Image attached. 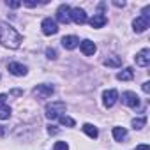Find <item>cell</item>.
I'll list each match as a JSON object with an SVG mask.
<instances>
[{"label": "cell", "mask_w": 150, "mask_h": 150, "mask_svg": "<svg viewBox=\"0 0 150 150\" xmlns=\"http://www.w3.org/2000/svg\"><path fill=\"white\" fill-rule=\"evenodd\" d=\"M53 150H69V145L65 141H57L55 146H53Z\"/></svg>", "instance_id": "7402d4cb"}, {"label": "cell", "mask_w": 150, "mask_h": 150, "mask_svg": "<svg viewBox=\"0 0 150 150\" xmlns=\"http://www.w3.org/2000/svg\"><path fill=\"white\" fill-rule=\"evenodd\" d=\"M25 6H28V7H35L37 6V2H34V0H27V2H23Z\"/></svg>", "instance_id": "83f0119b"}, {"label": "cell", "mask_w": 150, "mask_h": 150, "mask_svg": "<svg viewBox=\"0 0 150 150\" xmlns=\"http://www.w3.org/2000/svg\"><path fill=\"white\" fill-rule=\"evenodd\" d=\"M108 23V18L104 16V14H94V18L90 20V25H92V28H101V27H104Z\"/></svg>", "instance_id": "5bb4252c"}, {"label": "cell", "mask_w": 150, "mask_h": 150, "mask_svg": "<svg viewBox=\"0 0 150 150\" xmlns=\"http://www.w3.org/2000/svg\"><path fill=\"white\" fill-rule=\"evenodd\" d=\"M0 136H4V129H2V125H0Z\"/></svg>", "instance_id": "4dcf8cb0"}, {"label": "cell", "mask_w": 150, "mask_h": 150, "mask_svg": "<svg viewBox=\"0 0 150 150\" xmlns=\"http://www.w3.org/2000/svg\"><path fill=\"white\" fill-rule=\"evenodd\" d=\"M141 88H143V92H145V94H148V92H150V83H148V81H145Z\"/></svg>", "instance_id": "d4e9b609"}, {"label": "cell", "mask_w": 150, "mask_h": 150, "mask_svg": "<svg viewBox=\"0 0 150 150\" xmlns=\"http://www.w3.org/2000/svg\"><path fill=\"white\" fill-rule=\"evenodd\" d=\"M78 44H80V39L76 35H65V37H62V46L65 50H74Z\"/></svg>", "instance_id": "4fadbf2b"}, {"label": "cell", "mask_w": 150, "mask_h": 150, "mask_svg": "<svg viewBox=\"0 0 150 150\" xmlns=\"http://www.w3.org/2000/svg\"><path fill=\"white\" fill-rule=\"evenodd\" d=\"M65 103L64 101H55V103H51V104H46V117L50 118V120H55V118H58V117H62V113L65 111Z\"/></svg>", "instance_id": "7a4b0ae2"}, {"label": "cell", "mask_w": 150, "mask_h": 150, "mask_svg": "<svg viewBox=\"0 0 150 150\" xmlns=\"http://www.w3.org/2000/svg\"><path fill=\"white\" fill-rule=\"evenodd\" d=\"M148 25H150V16H138L134 21H132V28H134V32L136 34H141V32H145L146 28H148Z\"/></svg>", "instance_id": "5b68a950"}, {"label": "cell", "mask_w": 150, "mask_h": 150, "mask_svg": "<svg viewBox=\"0 0 150 150\" xmlns=\"http://www.w3.org/2000/svg\"><path fill=\"white\" fill-rule=\"evenodd\" d=\"M113 138L117 141H124L127 138V129L125 127H113Z\"/></svg>", "instance_id": "e0dca14e"}, {"label": "cell", "mask_w": 150, "mask_h": 150, "mask_svg": "<svg viewBox=\"0 0 150 150\" xmlns=\"http://www.w3.org/2000/svg\"><path fill=\"white\" fill-rule=\"evenodd\" d=\"M11 117V108L7 104H0V120H7Z\"/></svg>", "instance_id": "d6986e66"}, {"label": "cell", "mask_w": 150, "mask_h": 150, "mask_svg": "<svg viewBox=\"0 0 150 150\" xmlns=\"http://www.w3.org/2000/svg\"><path fill=\"white\" fill-rule=\"evenodd\" d=\"M136 150H150V146H148L146 143H141V145H138V146H136Z\"/></svg>", "instance_id": "4316f807"}, {"label": "cell", "mask_w": 150, "mask_h": 150, "mask_svg": "<svg viewBox=\"0 0 150 150\" xmlns=\"http://www.w3.org/2000/svg\"><path fill=\"white\" fill-rule=\"evenodd\" d=\"M104 65H108V67H120L122 65V58L120 57H108L104 60Z\"/></svg>", "instance_id": "ac0fdd59"}, {"label": "cell", "mask_w": 150, "mask_h": 150, "mask_svg": "<svg viewBox=\"0 0 150 150\" xmlns=\"http://www.w3.org/2000/svg\"><path fill=\"white\" fill-rule=\"evenodd\" d=\"M53 92H55V88H53L51 85H46V83L37 85V87L34 88V96H35L37 99H48V97L53 96Z\"/></svg>", "instance_id": "3957f363"}, {"label": "cell", "mask_w": 150, "mask_h": 150, "mask_svg": "<svg viewBox=\"0 0 150 150\" xmlns=\"http://www.w3.org/2000/svg\"><path fill=\"white\" fill-rule=\"evenodd\" d=\"M41 28H42V34H44V35H55V34L58 32V25H57V21L51 20V18H44L42 23H41Z\"/></svg>", "instance_id": "277c9868"}, {"label": "cell", "mask_w": 150, "mask_h": 150, "mask_svg": "<svg viewBox=\"0 0 150 150\" xmlns=\"http://www.w3.org/2000/svg\"><path fill=\"white\" fill-rule=\"evenodd\" d=\"M80 48H81L83 55H87V57L94 55V53H96V50H97V46H96V44H94L90 39H85V41H81V42H80Z\"/></svg>", "instance_id": "7c38bea8"}, {"label": "cell", "mask_w": 150, "mask_h": 150, "mask_svg": "<svg viewBox=\"0 0 150 150\" xmlns=\"http://www.w3.org/2000/svg\"><path fill=\"white\" fill-rule=\"evenodd\" d=\"M46 57H48V58H51V60H55V58H57V50L48 48V50H46Z\"/></svg>", "instance_id": "603a6c76"}, {"label": "cell", "mask_w": 150, "mask_h": 150, "mask_svg": "<svg viewBox=\"0 0 150 150\" xmlns=\"http://www.w3.org/2000/svg\"><path fill=\"white\" fill-rule=\"evenodd\" d=\"M9 7H13V9H16V7H20L21 6V2H18V0H7V2H6Z\"/></svg>", "instance_id": "cb8c5ba5"}, {"label": "cell", "mask_w": 150, "mask_h": 150, "mask_svg": "<svg viewBox=\"0 0 150 150\" xmlns=\"http://www.w3.org/2000/svg\"><path fill=\"white\" fill-rule=\"evenodd\" d=\"M48 132H50V134H57V132H58V129H57L55 125H48Z\"/></svg>", "instance_id": "484cf974"}, {"label": "cell", "mask_w": 150, "mask_h": 150, "mask_svg": "<svg viewBox=\"0 0 150 150\" xmlns=\"http://www.w3.org/2000/svg\"><path fill=\"white\" fill-rule=\"evenodd\" d=\"M27 71H28L27 65H23V64H20V62H11V64H9V72L14 74V76H25Z\"/></svg>", "instance_id": "8fae6325"}, {"label": "cell", "mask_w": 150, "mask_h": 150, "mask_svg": "<svg viewBox=\"0 0 150 150\" xmlns=\"http://www.w3.org/2000/svg\"><path fill=\"white\" fill-rule=\"evenodd\" d=\"M57 20L60 21V23H64V25H67L69 21H71V7L69 6H60L58 9H57Z\"/></svg>", "instance_id": "52a82bcc"}, {"label": "cell", "mask_w": 150, "mask_h": 150, "mask_svg": "<svg viewBox=\"0 0 150 150\" xmlns=\"http://www.w3.org/2000/svg\"><path fill=\"white\" fill-rule=\"evenodd\" d=\"M131 124H132V127H134V129H143V127H145V124H146V118H145V117H139V118H134Z\"/></svg>", "instance_id": "ffe728a7"}, {"label": "cell", "mask_w": 150, "mask_h": 150, "mask_svg": "<svg viewBox=\"0 0 150 150\" xmlns=\"http://www.w3.org/2000/svg\"><path fill=\"white\" fill-rule=\"evenodd\" d=\"M83 132H85L88 138H92V139H96V138L99 136L97 127H96V125H92V124H85V125H83Z\"/></svg>", "instance_id": "2e32d148"}, {"label": "cell", "mask_w": 150, "mask_h": 150, "mask_svg": "<svg viewBox=\"0 0 150 150\" xmlns=\"http://www.w3.org/2000/svg\"><path fill=\"white\" fill-rule=\"evenodd\" d=\"M6 99H7V96H6V94H0V103L4 104V103H6Z\"/></svg>", "instance_id": "f1b7e54d"}, {"label": "cell", "mask_w": 150, "mask_h": 150, "mask_svg": "<svg viewBox=\"0 0 150 150\" xmlns=\"http://www.w3.org/2000/svg\"><path fill=\"white\" fill-rule=\"evenodd\" d=\"M117 101H118V92L117 90H106L104 94H103V103H104V106L106 108H113L115 104H117Z\"/></svg>", "instance_id": "8992f818"}, {"label": "cell", "mask_w": 150, "mask_h": 150, "mask_svg": "<svg viewBox=\"0 0 150 150\" xmlns=\"http://www.w3.org/2000/svg\"><path fill=\"white\" fill-rule=\"evenodd\" d=\"M113 4H115L117 7H124V6H125V2H113Z\"/></svg>", "instance_id": "f546056e"}, {"label": "cell", "mask_w": 150, "mask_h": 150, "mask_svg": "<svg viewBox=\"0 0 150 150\" xmlns=\"http://www.w3.org/2000/svg\"><path fill=\"white\" fill-rule=\"evenodd\" d=\"M71 21L78 23V25H83V23H87V13H85L83 9H80V7H74V9H71Z\"/></svg>", "instance_id": "9c48e42d"}, {"label": "cell", "mask_w": 150, "mask_h": 150, "mask_svg": "<svg viewBox=\"0 0 150 150\" xmlns=\"http://www.w3.org/2000/svg\"><path fill=\"white\" fill-rule=\"evenodd\" d=\"M132 78H134V71H132L131 67H127V69H124L122 72L117 74V80H120V81H129V80H132Z\"/></svg>", "instance_id": "9a60e30c"}, {"label": "cell", "mask_w": 150, "mask_h": 150, "mask_svg": "<svg viewBox=\"0 0 150 150\" xmlns=\"http://www.w3.org/2000/svg\"><path fill=\"white\" fill-rule=\"evenodd\" d=\"M58 120H60V124H62V125H67V127H74V124H76L71 117H65V115L58 117Z\"/></svg>", "instance_id": "44dd1931"}, {"label": "cell", "mask_w": 150, "mask_h": 150, "mask_svg": "<svg viewBox=\"0 0 150 150\" xmlns=\"http://www.w3.org/2000/svg\"><path fill=\"white\" fill-rule=\"evenodd\" d=\"M23 41V35L9 23H0V42H2L4 46L11 48V50H16L20 48Z\"/></svg>", "instance_id": "6da1fadb"}, {"label": "cell", "mask_w": 150, "mask_h": 150, "mask_svg": "<svg viewBox=\"0 0 150 150\" xmlns=\"http://www.w3.org/2000/svg\"><path fill=\"white\" fill-rule=\"evenodd\" d=\"M122 103L127 104L129 108H134V110H136V108L139 106V97H138L134 92H124V94H122Z\"/></svg>", "instance_id": "ba28073f"}, {"label": "cell", "mask_w": 150, "mask_h": 150, "mask_svg": "<svg viewBox=\"0 0 150 150\" xmlns=\"http://www.w3.org/2000/svg\"><path fill=\"white\" fill-rule=\"evenodd\" d=\"M134 60H136V65H139V67H146L148 64H150V50H141V51H138L136 53V57H134Z\"/></svg>", "instance_id": "30bf717a"}]
</instances>
